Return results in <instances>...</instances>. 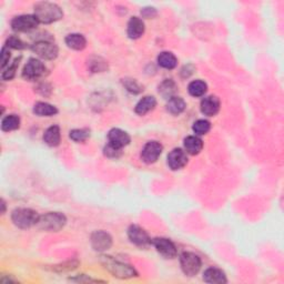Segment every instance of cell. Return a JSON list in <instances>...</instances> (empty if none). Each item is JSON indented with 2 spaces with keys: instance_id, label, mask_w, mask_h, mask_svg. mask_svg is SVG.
I'll list each match as a JSON object with an SVG mask.
<instances>
[{
  "instance_id": "cell-29",
  "label": "cell",
  "mask_w": 284,
  "mask_h": 284,
  "mask_svg": "<svg viewBox=\"0 0 284 284\" xmlns=\"http://www.w3.org/2000/svg\"><path fill=\"white\" fill-rule=\"evenodd\" d=\"M69 137H70L71 140H74L76 142H83L90 137V131L87 129H75L71 130Z\"/></svg>"
},
{
  "instance_id": "cell-3",
  "label": "cell",
  "mask_w": 284,
  "mask_h": 284,
  "mask_svg": "<svg viewBox=\"0 0 284 284\" xmlns=\"http://www.w3.org/2000/svg\"><path fill=\"white\" fill-rule=\"evenodd\" d=\"M40 216L32 209L18 208L13 211L11 220L14 224L20 229H28L31 226L37 225Z\"/></svg>"
},
{
  "instance_id": "cell-11",
  "label": "cell",
  "mask_w": 284,
  "mask_h": 284,
  "mask_svg": "<svg viewBox=\"0 0 284 284\" xmlns=\"http://www.w3.org/2000/svg\"><path fill=\"white\" fill-rule=\"evenodd\" d=\"M91 245L98 252L109 250L112 245L111 235L104 231H96L91 235Z\"/></svg>"
},
{
  "instance_id": "cell-1",
  "label": "cell",
  "mask_w": 284,
  "mask_h": 284,
  "mask_svg": "<svg viewBox=\"0 0 284 284\" xmlns=\"http://www.w3.org/2000/svg\"><path fill=\"white\" fill-rule=\"evenodd\" d=\"M35 16L41 23H52L63 17V13L58 5L41 1L35 6Z\"/></svg>"
},
{
  "instance_id": "cell-34",
  "label": "cell",
  "mask_w": 284,
  "mask_h": 284,
  "mask_svg": "<svg viewBox=\"0 0 284 284\" xmlns=\"http://www.w3.org/2000/svg\"><path fill=\"white\" fill-rule=\"evenodd\" d=\"M6 44H7V47L13 48V49H16V50H21L26 48L25 42H23L20 38L16 37V36H11V37L8 38Z\"/></svg>"
},
{
  "instance_id": "cell-5",
  "label": "cell",
  "mask_w": 284,
  "mask_h": 284,
  "mask_svg": "<svg viewBox=\"0 0 284 284\" xmlns=\"http://www.w3.org/2000/svg\"><path fill=\"white\" fill-rule=\"evenodd\" d=\"M180 265L186 277H194L201 269V259L192 252H183L180 257Z\"/></svg>"
},
{
  "instance_id": "cell-14",
  "label": "cell",
  "mask_w": 284,
  "mask_h": 284,
  "mask_svg": "<svg viewBox=\"0 0 284 284\" xmlns=\"http://www.w3.org/2000/svg\"><path fill=\"white\" fill-rule=\"evenodd\" d=\"M200 108L204 116L213 117L220 110V100L216 96H209L201 101Z\"/></svg>"
},
{
  "instance_id": "cell-16",
  "label": "cell",
  "mask_w": 284,
  "mask_h": 284,
  "mask_svg": "<svg viewBox=\"0 0 284 284\" xmlns=\"http://www.w3.org/2000/svg\"><path fill=\"white\" fill-rule=\"evenodd\" d=\"M144 22L143 20L140 19L139 17H132L128 22V36L131 39H138L140 38L142 35L144 34Z\"/></svg>"
},
{
  "instance_id": "cell-26",
  "label": "cell",
  "mask_w": 284,
  "mask_h": 284,
  "mask_svg": "<svg viewBox=\"0 0 284 284\" xmlns=\"http://www.w3.org/2000/svg\"><path fill=\"white\" fill-rule=\"evenodd\" d=\"M206 90H208V86H206V83L202 80H194L188 87V91L192 97L204 96Z\"/></svg>"
},
{
  "instance_id": "cell-27",
  "label": "cell",
  "mask_w": 284,
  "mask_h": 284,
  "mask_svg": "<svg viewBox=\"0 0 284 284\" xmlns=\"http://www.w3.org/2000/svg\"><path fill=\"white\" fill-rule=\"evenodd\" d=\"M176 91H177V86L171 79L164 80L159 87V92L167 99H170V98H172V97H174Z\"/></svg>"
},
{
  "instance_id": "cell-13",
  "label": "cell",
  "mask_w": 284,
  "mask_h": 284,
  "mask_svg": "<svg viewBox=\"0 0 284 284\" xmlns=\"http://www.w3.org/2000/svg\"><path fill=\"white\" fill-rule=\"evenodd\" d=\"M188 163V157L182 149H173L168 155V164L170 169L180 170Z\"/></svg>"
},
{
  "instance_id": "cell-32",
  "label": "cell",
  "mask_w": 284,
  "mask_h": 284,
  "mask_svg": "<svg viewBox=\"0 0 284 284\" xmlns=\"http://www.w3.org/2000/svg\"><path fill=\"white\" fill-rule=\"evenodd\" d=\"M89 64H90V68L93 72L104 71L108 67L107 62H105L103 59H100L99 57H93V58H91Z\"/></svg>"
},
{
  "instance_id": "cell-10",
  "label": "cell",
  "mask_w": 284,
  "mask_h": 284,
  "mask_svg": "<svg viewBox=\"0 0 284 284\" xmlns=\"http://www.w3.org/2000/svg\"><path fill=\"white\" fill-rule=\"evenodd\" d=\"M163 147L158 141H149L147 144L144 145L141 152V158L145 163H155V162L159 159L161 156Z\"/></svg>"
},
{
  "instance_id": "cell-33",
  "label": "cell",
  "mask_w": 284,
  "mask_h": 284,
  "mask_svg": "<svg viewBox=\"0 0 284 284\" xmlns=\"http://www.w3.org/2000/svg\"><path fill=\"white\" fill-rule=\"evenodd\" d=\"M104 156L108 158H119L122 155V149L118 148L116 145H113L110 142H108V144L105 145L103 149Z\"/></svg>"
},
{
  "instance_id": "cell-18",
  "label": "cell",
  "mask_w": 284,
  "mask_h": 284,
  "mask_svg": "<svg viewBox=\"0 0 284 284\" xmlns=\"http://www.w3.org/2000/svg\"><path fill=\"white\" fill-rule=\"evenodd\" d=\"M60 140H61V133H60V128L58 125H51L44 131L43 141L49 147H57L59 145Z\"/></svg>"
},
{
  "instance_id": "cell-15",
  "label": "cell",
  "mask_w": 284,
  "mask_h": 284,
  "mask_svg": "<svg viewBox=\"0 0 284 284\" xmlns=\"http://www.w3.org/2000/svg\"><path fill=\"white\" fill-rule=\"evenodd\" d=\"M108 140L118 148L122 149L130 143V136L121 129H111L108 133Z\"/></svg>"
},
{
  "instance_id": "cell-21",
  "label": "cell",
  "mask_w": 284,
  "mask_h": 284,
  "mask_svg": "<svg viewBox=\"0 0 284 284\" xmlns=\"http://www.w3.org/2000/svg\"><path fill=\"white\" fill-rule=\"evenodd\" d=\"M66 43L74 50H82L87 46V40L80 34H70L66 37Z\"/></svg>"
},
{
  "instance_id": "cell-4",
  "label": "cell",
  "mask_w": 284,
  "mask_h": 284,
  "mask_svg": "<svg viewBox=\"0 0 284 284\" xmlns=\"http://www.w3.org/2000/svg\"><path fill=\"white\" fill-rule=\"evenodd\" d=\"M67 219L62 213L49 212L39 218L37 226L47 232H58L66 224Z\"/></svg>"
},
{
  "instance_id": "cell-9",
  "label": "cell",
  "mask_w": 284,
  "mask_h": 284,
  "mask_svg": "<svg viewBox=\"0 0 284 284\" xmlns=\"http://www.w3.org/2000/svg\"><path fill=\"white\" fill-rule=\"evenodd\" d=\"M128 237L133 244L140 247H147L152 243L147 231L140 228L139 225L130 226L128 229Z\"/></svg>"
},
{
  "instance_id": "cell-22",
  "label": "cell",
  "mask_w": 284,
  "mask_h": 284,
  "mask_svg": "<svg viewBox=\"0 0 284 284\" xmlns=\"http://www.w3.org/2000/svg\"><path fill=\"white\" fill-rule=\"evenodd\" d=\"M158 63H159L160 67L168 69V70H171V69H174L177 67L178 59L172 52L164 51L161 52V54L158 56Z\"/></svg>"
},
{
  "instance_id": "cell-25",
  "label": "cell",
  "mask_w": 284,
  "mask_h": 284,
  "mask_svg": "<svg viewBox=\"0 0 284 284\" xmlns=\"http://www.w3.org/2000/svg\"><path fill=\"white\" fill-rule=\"evenodd\" d=\"M20 127V118L16 115H9L5 117L1 121L2 131L9 132L13 130H17Z\"/></svg>"
},
{
  "instance_id": "cell-6",
  "label": "cell",
  "mask_w": 284,
  "mask_h": 284,
  "mask_svg": "<svg viewBox=\"0 0 284 284\" xmlns=\"http://www.w3.org/2000/svg\"><path fill=\"white\" fill-rule=\"evenodd\" d=\"M31 49L36 55L44 60H54L55 58H57L59 52L57 44L51 41H48V40H39V41H36L32 44Z\"/></svg>"
},
{
  "instance_id": "cell-37",
  "label": "cell",
  "mask_w": 284,
  "mask_h": 284,
  "mask_svg": "<svg viewBox=\"0 0 284 284\" xmlns=\"http://www.w3.org/2000/svg\"><path fill=\"white\" fill-rule=\"evenodd\" d=\"M141 14L145 18H152L157 15V11L155 8H144V9L141 10Z\"/></svg>"
},
{
  "instance_id": "cell-24",
  "label": "cell",
  "mask_w": 284,
  "mask_h": 284,
  "mask_svg": "<svg viewBox=\"0 0 284 284\" xmlns=\"http://www.w3.org/2000/svg\"><path fill=\"white\" fill-rule=\"evenodd\" d=\"M34 112L40 117H51L58 113V109L47 102H38L35 104Z\"/></svg>"
},
{
  "instance_id": "cell-8",
  "label": "cell",
  "mask_w": 284,
  "mask_h": 284,
  "mask_svg": "<svg viewBox=\"0 0 284 284\" xmlns=\"http://www.w3.org/2000/svg\"><path fill=\"white\" fill-rule=\"evenodd\" d=\"M46 66L40 61L38 59L31 58L29 61L26 63L25 68L22 70V77L27 80L34 81L39 78H41L42 76L46 74Z\"/></svg>"
},
{
  "instance_id": "cell-38",
  "label": "cell",
  "mask_w": 284,
  "mask_h": 284,
  "mask_svg": "<svg viewBox=\"0 0 284 284\" xmlns=\"http://www.w3.org/2000/svg\"><path fill=\"white\" fill-rule=\"evenodd\" d=\"M1 206H2L1 213L3 214V213H5V209H6V203H5V201H3V200H1Z\"/></svg>"
},
{
  "instance_id": "cell-2",
  "label": "cell",
  "mask_w": 284,
  "mask_h": 284,
  "mask_svg": "<svg viewBox=\"0 0 284 284\" xmlns=\"http://www.w3.org/2000/svg\"><path fill=\"white\" fill-rule=\"evenodd\" d=\"M101 263L116 278L130 279L138 275L137 271L131 265L118 261L111 257H105V255L101 257Z\"/></svg>"
},
{
  "instance_id": "cell-36",
  "label": "cell",
  "mask_w": 284,
  "mask_h": 284,
  "mask_svg": "<svg viewBox=\"0 0 284 284\" xmlns=\"http://www.w3.org/2000/svg\"><path fill=\"white\" fill-rule=\"evenodd\" d=\"M9 59H10V52L7 49V47H3L1 50V69L2 70H5L6 66L8 64V62H9Z\"/></svg>"
},
{
  "instance_id": "cell-35",
  "label": "cell",
  "mask_w": 284,
  "mask_h": 284,
  "mask_svg": "<svg viewBox=\"0 0 284 284\" xmlns=\"http://www.w3.org/2000/svg\"><path fill=\"white\" fill-rule=\"evenodd\" d=\"M124 86L130 92L138 93V92L141 91L139 84H138L135 80H125L124 81Z\"/></svg>"
},
{
  "instance_id": "cell-28",
  "label": "cell",
  "mask_w": 284,
  "mask_h": 284,
  "mask_svg": "<svg viewBox=\"0 0 284 284\" xmlns=\"http://www.w3.org/2000/svg\"><path fill=\"white\" fill-rule=\"evenodd\" d=\"M210 128H211V123L208 120H203V119L196 121L192 127L194 133L199 136L206 135V133L210 131Z\"/></svg>"
},
{
  "instance_id": "cell-20",
  "label": "cell",
  "mask_w": 284,
  "mask_h": 284,
  "mask_svg": "<svg viewBox=\"0 0 284 284\" xmlns=\"http://www.w3.org/2000/svg\"><path fill=\"white\" fill-rule=\"evenodd\" d=\"M184 148L189 155L196 156L201 152L203 148V142L197 136H190L184 139Z\"/></svg>"
},
{
  "instance_id": "cell-23",
  "label": "cell",
  "mask_w": 284,
  "mask_h": 284,
  "mask_svg": "<svg viewBox=\"0 0 284 284\" xmlns=\"http://www.w3.org/2000/svg\"><path fill=\"white\" fill-rule=\"evenodd\" d=\"M186 104L184 100L180 98V97H172L170 98L167 103V110L173 116H178L184 111Z\"/></svg>"
},
{
  "instance_id": "cell-7",
  "label": "cell",
  "mask_w": 284,
  "mask_h": 284,
  "mask_svg": "<svg viewBox=\"0 0 284 284\" xmlns=\"http://www.w3.org/2000/svg\"><path fill=\"white\" fill-rule=\"evenodd\" d=\"M39 23V20L35 15H21L13 19L11 28L17 32H26L37 28Z\"/></svg>"
},
{
  "instance_id": "cell-31",
  "label": "cell",
  "mask_w": 284,
  "mask_h": 284,
  "mask_svg": "<svg viewBox=\"0 0 284 284\" xmlns=\"http://www.w3.org/2000/svg\"><path fill=\"white\" fill-rule=\"evenodd\" d=\"M78 265H79V262L77 261V260H72V261H67L64 263H60V264L54 265L51 267V270L56 272H67V271L75 270Z\"/></svg>"
},
{
  "instance_id": "cell-17",
  "label": "cell",
  "mask_w": 284,
  "mask_h": 284,
  "mask_svg": "<svg viewBox=\"0 0 284 284\" xmlns=\"http://www.w3.org/2000/svg\"><path fill=\"white\" fill-rule=\"evenodd\" d=\"M203 280L206 283L211 284H223L226 283V277L224 272L217 267H209L203 273Z\"/></svg>"
},
{
  "instance_id": "cell-30",
  "label": "cell",
  "mask_w": 284,
  "mask_h": 284,
  "mask_svg": "<svg viewBox=\"0 0 284 284\" xmlns=\"http://www.w3.org/2000/svg\"><path fill=\"white\" fill-rule=\"evenodd\" d=\"M21 60V57H19V58L15 59V61L10 64L9 67H8L6 70L2 71V75H1V79L2 80H11L15 77L16 75V71H17V68L19 66V61Z\"/></svg>"
},
{
  "instance_id": "cell-19",
  "label": "cell",
  "mask_w": 284,
  "mask_h": 284,
  "mask_svg": "<svg viewBox=\"0 0 284 284\" xmlns=\"http://www.w3.org/2000/svg\"><path fill=\"white\" fill-rule=\"evenodd\" d=\"M156 105H157V100L155 97L147 96V97H144V98H142L139 102L137 103L135 111L137 115L144 116V115H147L148 112L153 110V109L156 108Z\"/></svg>"
},
{
  "instance_id": "cell-12",
  "label": "cell",
  "mask_w": 284,
  "mask_h": 284,
  "mask_svg": "<svg viewBox=\"0 0 284 284\" xmlns=\"http://www.w3.org/2000/svg\"><path fill=\"white\" fill-rule=\"evenodd\" d=\"M158 252L165 259H173L177 255V247L172 241L165 238H156L152 240Z\"/></svg>"
}]
</instances>
